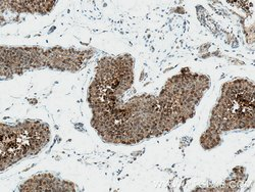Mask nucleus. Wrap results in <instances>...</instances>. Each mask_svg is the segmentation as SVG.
<instances>
[{
    "mask_svg": "<svg viewBox=\"0 0 255 192\" xmlns=\"http://www.w3.org/2000/svg\"><path fill=\"white\" fill-rule=\"evenodd\" d=\"M230 114L236 119L253 118L254 112V98L252 87L235 88L227 102Z\"/></svg>",
    "mask_w": 255,
    "mask_h": 192,
    "instance_id": "1",
    "label": "nucleus"
}]
</instances>
